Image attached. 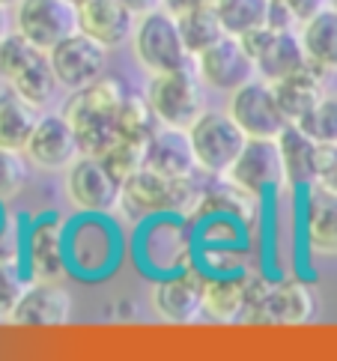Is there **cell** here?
Returning <instances> with one entry per match:
<instances>
[{
  "label": "cell",
  "mask_w": 337,
  "mask_h": 361,
  "mask_svg": "<svg viewBox=\"0 0 337 361\" xmlns=\"http://www.w3.org/2000/svg\"><path fill=\"white\" fill-rule=\"evenodd\" d=\"M125 99L128 93L116 78H99L81 90H72L63 102V117L72 123L84 156H105L120 137V111Z\"/></svg>",
  "instance_id": "1"
},
{
  "label": "cell",
  "mask_w": 337,
  "mask_h": 361,
  "mask_svg": "<svg viewBox=\"0 0 337 361\" xmlns=\"http://www.w3.org/2000/svg\"><path fill=\"white\" fill-rule=\"evenodd\" d=\"M203 191L191 179L164 176L152 167H140L123 183V209L132 218H152V215H183L197 212Z\"/></svg>",
  "instance_id": "2"
},
{
  "label": "cell",
  "mask_w": 337,
  "mask_h": 361,
  "mask_svg": "<svg viewBox=\"0 0 337 361\" xmlns=\"http://www.w3.org/2000/svg\"><path fill=\"white\" fill-rule=\"evenodd\" d=\"M132 51H135L137 66L147 69L149 75L194 66V57L188 54L183 33H179L176 16L167 9H155L137 18L132 33Z\"/></svg>",
  "instance_id": "3"
},
{
  "label": "cell",
  "mask_w": 337,
  "mask_h": 361,
  "mask_svg": "<svg viewBox=\"0 0 337 361\" xmlns=\"http://www.w3.org/2000/svg\"><path fill=\"white\" fill-rule=\"evenodd\" d=\"M191 149L197 159V171L221 179L233 164H236L239 152L248 144V135L242 126L230 117V111H206L188 126Z\"/></svg>",
  "instance_id": "4"
},
{
  "label": "cell",
  "mask_w": 337,
  "mask_h": 361,
  "mask_svg": "<svg viewBox=\"0 0 337 361\" xmlns=\"http://www.w3.org/2000/svg\"><path fill=\"white\" fill-rule=\"evenodd\" d=\"M63 188L72 206L90 215H108L123 203V179L102 156H78L63 176Z\"/></svg>",
  "instance_id": "5"
},
{
  "label": "cell",
  "mask_w": 337,
  "mask_h": 361,
  "mask_svg": "<svg viewBox=\"0 0 337 361\" xmlns=\"http://www.w3.org/2000/svg\"><path fill=\"white\" fill-rule=\"evenodd\" d=\"M147 102L161 126L188 128L203 114V81L197 69L149 75Z\"/></svg>",
  "instance_id": "6"
},
{
  "label": "cell",
  "mask_w": 337,
  "mask_h": 361,
  "mask_svg": "<svg viewBox=\"0 0 337 361\" xmlns=\"http://www.w3.org/2000/svg\"><path fill=\"white\" fill-rule=\"evenodd\" d=\"M12 27L39 51H51L78 33L75 0H18L12 9Z\"/></svg>",
  "instance_id": "7"
},
{
  "label": "cell",
  "mask_w": 337,
  "mask_h": 361,
  "mask_svg": "<svg viewBox=\"0 0 337 361\" xmlns=\"http://www.w3.org/2000/svg\"><path fill=\"white\" fill-rule=\"evenodd\" d=\"M227 111L230 117L242 126V132L248 137H260V140H278V135L290 126L287 114H283L275 84L257 75L254 81L242 84L236 93H230L227 99Z\"/></svg>",
  "instance_id": "8"
},
{
  "label": "cell",
  "mask_w": 337,
  "mask_h": 361,
  "mask_svg": "<svg viewBox=\"0 0 337 361\" xmlns=\"http://www.w3.org/2000/svg\"><path fill=\"white\" fill-rule=\"evenodd\" d=\"M194 69H197L203 87L215 90V93H236L242 84L257 78V63L248 54V48L239 36H224L212 48L194 57Z\"/></svg>",
  "instance_id": "9"
},
{
  "label": "cell",
  "mask_w": 337,
  "mask_h": 361,
  "mask_svg": "<svg viewBox=\"0 0 337 361\" xmlns=\"http://www.w3.org/2000/svg\"><path fill=\"white\" fill-rule=\"evenodd\" d=\"M248 48V54L257 63V75L266 81H281L283 75L302 69L307 63V54L302 48V39L295 30H278V27H260L239 36Z\"/></svg>",
  "instance_id": "10"
},
{
  "label": "cell",
  "mask_w": 337,
  "mask_h": 361,
  "mask_svg": "<svg viewBox=\"0 0 337 361\" xmlns=\"http://www.w3.org/2000/svg\"><path fill=\"white\" fill-rule=\"evenodd\" d=\"M203 278L194 269L183 272H167L152 283L149 305L159 319L173 322V326H188V322L203 317Z\"/></svg>",
  "instance_id": "11"
},
{
  "label": "cell",
  "mask_w": 337,
  "mask_h": 361,
  "mask_svg": "<svg viewBox=\"0 0 337 361\" xmlns=\"http://www.w3.org/2000/svg\"><path fill=\"white\" fill-rule=\"evenodd\" d=\"M48 60H51V66H54L60 87H66L72 93V90H81V87L102 78L105 63H108V48L78 30L69 39H63L60 45L51 48Z\"/></svg>",
  "instance_id": "12"
},
{
  "label": "cell",
  "mask_w": 337,
  "mask_h": 361,
  "mask_svg": "<svg viewBox=\"0 0 337 361\" xmlns=\"http://www.w3.org/2000/svg\"><path fill=\"white\" fill-rule=\"evenodd\" d=\"M24 156L39 171H63L81 156V144H78V135L72 123L60 114H42L33 128V135L24 147Z\"/></svg>",
  "instance_id": "13"
},
{
  "label": "cell",
  "mask_w": 337,
  "mask_h": 361,
  "mask_svg": "<svg viewBox=\"0 0 337 361\" xmlns=\"http://www.w3.org/2000/svg\"><path fill=\"white\" fill-rule=\"evenodd\" d=\"M317 314V293L299 278L271 281L248 322L257 326H305Z\"/></svg>",
  "instance_id": "14"
},
{
  "label": "cell",
  "mask_w": 337,
  "mask_h": 361,
  "mask_svg": "<svg viewBox=\"0 0 337 361\" xmlns=\"http://www.w3.org/2000/svg\"><path fill=\"white\" fill-rule=\"evenodd\" d=\"M236 188L248 191V195L260 197L266 191L283 183V164H281V152H278V140H260V137H248V144L239 152L236 164L221 176Z\"/></svg>",
  "instance_id": "15"
},
{
  "label": "cell",
  "mask_w": 337,
  "mask_h": 361,
  "mask_svg": "<svg viewBox=\"0 0 337 361\" xmlns=\"http://www.w3.org/2000/svg\"><path fill=\"white\" fill-rule=\"evenodd\" d=\"M72 319V295L60 281L33 278L18 299L9 322L27 329H60Z\"/></svg>",
  "instance_id": "16"
},
{
  "label": "cell",
  "mask_w": 337,
  "mask_h": 361,
  "mask_svg": "<svg viewBox=\"0 0 337 361\" xmlns=\"http://www.w3.org/2000/svg\"><path fill=\"white\" fill-rule=\"evenodd\" d=\"M135 24L137 16L123 0H81L78 4V27H81V33H87L99 45H105L108 51L132 42Z\"/></svg>",
  "instance_id": "17"
},
{
  "label": "cell",
  "mask_w": 337,
  "mask_h": 361,
  "mask_svg": "<svg viewBox=\"0 0 337 361\" xmlns=\"http://www.w3.org/2000/svg\"><path fill=\"white\" fill-rule=\"evenodd\" d=\"M147 167L173 179H191L197 171V159L191 149L188 128L161 126L147 144Z\"/></svg>",
  "instance_id": "18"
},
{
  "label": "cell",
  "mask_w": 337,
  "mask_h": 361,
  "mask_svg": "<svg viewBox=\"0 0 337 361\" xmlns=\"http://www.w3.org/2000/svg\"><path fill=\"white\" fill-rule=\"evenodd\" d=\"M248 305V275L215 272L203 278V317L215 322H236Z\"/></svg>",
  "instance_id": "19"
},
{
  "label": "cell",
  "mask_w": 337,
  "mask_h": 361,
  "mask_svg": "<svg viewBox=\"0 0 337 361\" xmlns=\"http://www.w3.org/2000/svg\"><path fill=\"white\" fill-rule=\"evenodd\" d=\"M278 152L283 164V183L293 188H310L317 173V152L319 144L310 137L302 126L290 123L278 135Z\"/></svg>",
  "instance_id": "20"
},
{
  "label": "cell",
  "mask_w": 337,
  "mask_h": 361,
  "mask_svg": "<svg viewBox=\"0 0 337 361\" xmlns=\"http://www.w3.org/2000/svg\"><path fill=\"white\" fill-rule=\"evenodd\" d=\"M305 236L310 251L319 257H337V195L310 185L305 206Z\"/></svg>",
  "instance_id": "21"
},
{
  "label": "cell",
  "mask_w": 337,
  "mask_h": 361,
  "mask_svg": "<svg viewBox=\"0 0 337 361\" xmlns=\"http://www.w3.org/2000/svg\"><path fill=\"white\" fill-rule=\"evenodd\" d=\"M27 269L39 281H60L66 275L63 257V233L57 218H42L27 236Z\"/></svg>",
  "instance_id": "22"
},
{
  "label": "cell",
  "mask_w": 337,
  "mask_h": 361,
  "mask_svg": "<svg viewBox=\"0 0 337 361\" xmlns=\"http://www.w3.org/2000/svg\"><path fill=\"white\" fill-rule=\"evenodd\" d=\"M275 93L283 114L290 123H302L310 111L317 108V102L326 96V81L317 66L305 63L302 69H295L290 75H283L281 81H275Z\"/></svg>",
  "instance_id": "23"
},
{
  "label": "cell",
  "mask_w": 337,
  "mask_h": 361,
  "mask_svg": "<svg viewBox=\"0 0 337 361\" xmlns=\"http://www.w3.org/2000/svg\"><path fill=\"white\" fill-rule=\"evenodd\" d=\"M299 39L310 66H317L322 75L337 72V6L329 4L302 21Z\"/></svg>",
  "instance_id": "24"
},
{
  "label": "cell",
  "mask_w": 337,
  "mask_h": 361,
  "mask_svg": "<svg viewBox=\"0 0 337 361\" xmlns=\"http://www.w3.org/2000/svg\"><path fill=\"white\" fill-rule=\"evenodd\" d=\"M39 117H42L39 108L24 99L18 90H0V147L24 152Z\"/></svg>",
  "instance_id": "25"
},
{
  "label": "cell",
  "mask_w": 337,
  "mask_h": 361,
  "mask_svg": "<svg viewBox=\"0 0 337 361\" xmlns=\"http://www.w3.org/2000/svg\"><path fill=\"white\" fill-rule=\"evenodd\" d=\"M6 87L18 90V93L27 102H33L36 108H45L51 102V96L57 93V87H60L54 66H51V60H48V51H36V57L16 75V81L6 84Z\"/></svg>",
  "instance_id": "26"
},
{
  "label": "cell",
  "mask_w": 337,
  "mask_h": 361,
  "mask_svg": "<svg viewBox=\"0 0 337 361\" xmlns=\"http://www.w3.org/2000/svg\"><path fill=\"white\" fill-rule=\"evenodd\" d=\"M176 24H179V33H183V42H185L191 57L203 54L206 48H212L218 39H224V36H227V30H224L221 18H218L215 6L212 9L183 12V16H176Z\"/></svg>",
  "instance_id": "27"
},
{
  "label": "cell",
  "mask_w": 337,
  "mask_h": 361,
  "mask_svg": "<svg viewBox=\"0 0 337 361\" xmlns=\"http://www.w3.org/2000/svg\"><path fill=\"white\" fill-rule=\"evenodd\" d=\"M215 12L230 36H245L251 30L269 27L271 0H218Z\"/></svg>",
  "instance_id": "28"
},
{
  "label": "cell",
  "mask_w": 337,
  "mask_h": 361,
  "mask_svg": "<svg viewBox=\"0 0 337 361\" xmlns=\"http://www.w3.org/2000/svg\"><path fill=\"white\" fill-rule=\"evenodd\" d=\"M161 128L155 111L149 108L147 99L140 96H128L125 105L120 111V137H132V140H144L149 144V137Z\"/></svg>",
  "instance_id": "29"
},
{
  "label": "cell",
  "mask_w": 337,
  "mask_h": 361,
  "mask_svg": "<svg viewBox=\"0 0 337 361\" xmlns=\"http://www.w3.org/2000/svg\"><path fill=\"white\" fill-rule=\"evenodd\" d=\"M36 45H30L18 30H9L6 36H0V81L12 84L16 75L27 66L36 57Z\"/></svg>",
  "instance_id": "30"
},
{
  "label": "cell",
  "mask_w": 337,
  "mask_h": 361,
  "mask_svg": "<svg viewBox=\"0 0 337 361\" xmlns=\"http://www.w3.org/2000/svg\"><path fill=\"white\" fill-rule=\"evenodd\" d=\"M102 159H105L111 171L125 183L140 167H147V144L144 140H132V137H116Z\"/></svg>",
  "instance_id": "31"
},
{
  "label": "cell",
  "mask_w": 337,
  "mask_h": 361,
  "mask_svg": "<svg viewBox=\"0 0 337 361\" xmlns=\"http://www.w3.org/2000/svg\"><path fill=\"white\" fill-rule=\"evenodd\" d=\"M295 126H302L317 144H337V96L326 93L317 102V108Z\"/></svg>",
  "instance_id": "32"
},
{
  "label": "cell",
  "mask_w": 337,
  "mask_h": 361,
  "mask_svg": "<svg viewBox=\"0 0 337 361\" xmlns=\"http://www.w3.org/2000/svg\"><path fill=\"white\" fill-rule=\"evenodd\" d=\"M27 185V156L0 147V203L18 197Z\"/></svg>",
  "instance_id": "33"
},
{
  "label": "cell",
  "mask_w": 337,
  "mask_h": 361,
  "mask_svg": "<svg viewBox=\"0 0 337 361\" xmlns=\"http://www.w3.org/2000/svg\"><path fill=\"white\" fill-rule=\"evenodd\" d=\"M24 290H27V278L21 275L16 260H0V319L12 317Z\"/></svg>",
  "instance_id": "34"
},
{
  "label": "cell",
  "mask_w": 337,
  "mask_h": 361,
  "mask_svg": "<svg viewBox=\"0 0 337 361\" xmlns=\"http://www.w3.org/2000/svg\"><path fill=\"white\" fill-rule=\"evenodd\" d=\"M314 185L326 188V191H334L337 195V144H319Z\"/></svg>",
  "instance_id": "35"
},
{
  "label": "cell",
  "mask_w": 337,
  "mask_h": 361,
  "mask_svg": "<svg viewBox=\"0 0 337 361\" xmlns=\"http://www.w3.org/2000/svg\"><path fill=\"white\" fill-rule=\"evenodd\" d=\"M218 0H164V9L173 12V16H183L191 9H212Z\"/></svg>",
  "instance_id": "36"
},
{
  "label": "cell",
  "mask_w": 337,
  "mask_h": 361,
  "mask_svg": "<svg viewBox=\"0 0 337 361\" xmlns=\"http://www.w3.org/2000/svg\"><path fill=\"white\" fill-rule=\"evenodd\" d=\"M123 4L135 12V16H147V12H155V9H164V0H123Z\"/></svg>",
  "instance_id": "37"
},
{
  "label": "cell",
  "mask_w": 337,
  "mask_h": 361,
  "mask_svg": "<svg viewBox=\"0 0 337 361\" xmlns=\"http://www.w3.org/2000/svg\"><path fill=\"white\" fill-rule=\"evenodd\" d=\"M9 33V16H6V9L0 6V36H6Z\"/></svg>",
  "instance_id": "38"
},
{
  "label": "cell",
  "mask_w": 337,
  "mask_h": 361,
  "mask_svg": "<svg viewBox=\"0 0 337 361\" xmlns=\"http://www.w3.org/2000/svg\"><path fill=\"white\" fill-rule=\"evenodd\" d=\"M16 4H18V0H0V6H4V9H16Z\"/></svg>",
  "instance_id": "39"
},
{
  "label": "cell",
  "mask_w": 337,
  "mask_h": 361,
  "mask_svg": "<svg viewBox=\"0 0 337 361\" xmlns=\"http://www.w3.org/2000/svg\"><path fill=\"white\" fill-rule=\"evenodd\" d=\"M329 4H331V6H337V0H329Z\"/></svg>",
  "instance_id": "40"
},
{
  "label": "cell",
  "mask_w": 337,
  "mask_h": 361,
  "mask_svg": "<svg viewBox=\"0 0 337 361\" xmlns=\"http://www.w3.org/2000/svg\"><path fill=\"white\" fill-rule=\"evenodd\" d=\"M75 4H81V0H75Z\"/></svg>",
  "instance_id": "41"
}]
</instances>
